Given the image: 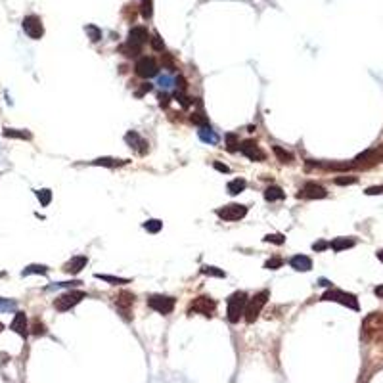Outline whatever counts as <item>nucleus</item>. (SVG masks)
Segmentation results:
<instances>
[{"label": "nucleus", "mask_w": 383, "mask_h": 383, "mask_svg": "<svg viewBox=\"0 0 383 383\" xmlns=\"http://www.w3.org/2000/svg\"><path fill=\"white\" fill-rule=\"evenodd\" d=\"M148 305L159 314H171L175 310V299L169 295H152L148 299Z\"/></svg>", "instance_id": "obj_8"}, {"label": "nucleus", "mask_w": 383, "mask_h": 383, "mask_svg": "<svg viewBox=\"0 0 383 383\" xmlns=\"http://www.w3.org/2000/svg\"><path fill=\"white\" fill-rule=\"evenodd\" d=\"M245 186H247V182H245L243 178H234V180H230L228 182L226 190H228V193H232V195H238V193H241V192L245 190Z\"/></svg>", "instance_id": "obj_24"}, {"label": "nucleus", "mask_w": 383, "mask_h": 383, "mask_svg": "<svg viewBox=\"0 0 383 383\" xmlns=\"http://www.w3.org/2000/svg\"><path fill=\"white\" fill-rule=\"evenodd\" d=\"M263 239H265V241H268V243H276V245H282V243L286 241V236H284V234H268V236H265Z\"/></svg>", "instance_id": "obj_34"}, {"label": "nucleus", "mask_w": 383, "mask_h": 383, "mask_svg": "<svg viewBox=\"0 0 383 383\" xmlns=\"http://www.w3.org/2000/svg\"><path fill=\"white\" fill-rule=\"evenodd\" d=\"M176 100H180V104H182L184 108H188V106H190V98H186L182 92H176Z\"/></svg>", "instance_id": "obj_46"}, {"label": "nucleus", "mask_w": 383, "mask_h": 383, "mask_svg": "<svg viewBox=\"0 0 383 383\" xmlns=\"http://www.w3.org/2000/svg\"><path fill=\"white\" fill-rule=\"evenodd\" d=\"M201 272H203L205 276H213V278H226V272H224V270H221V268H217V267H209V265L201 267Z\"/></svg>", "instance_id": "obj_27"}, {"label": "nucleus", "mask_w": 383, "mask_h": 383, "mask_svg": "<svg viewBox=\"0 0 383 383\" xmlns=\"http://www.w3.org/2000/svg\"><path fill=\"white\" fill-rule=\"evenodd\" d=\"M144 228L148 230L150 234H157L159 230L163 228V223H161V221H157V219H150V221H146V223H144Z\"/></svg>", "instance_id": "obj_31"}, {"label": "nucleus", "mask_w": 383, "mask_h": 383, "mask_svg": "<svg viewBox=\"0 0 383 383\" xmlns=\"http://www.w3.org/2000/svg\"><path fill=\"white\" fill-rule=\"evenodd\" d=\"M148 38H150V33H148L146 27H132L128 31V42L127 44H130L134 48H142L148 42Z\"/></svg>", "instance_id": "obj_11"}, {"label": "nucleus", "mask_w": 383, "mask_h": 383, "mask_svg": "<svg viewBox=\"0 0 383 383\" xmlns=\"http://www.w3.org/2000/svg\"><path fill=\"white\" fill-rule=\"evenodd\" d=\"M46 272H48V268L44 267V265H29V267L23 268L21 276H31V274H46Z\"/></svg>", "instance_id": "obj_28"}, {"label": "nucleus", "mask_w": 383, "mask_h": 383, "mask_svg": "<svg viewBox=\"0 0 383 383\" xmlns=\"http://www.w3.org/2000/svg\"><path fill=\"white\" fill-rule=\"evenodd\" d=\"M226 148H228V152L239 150V140H238V136H236L234 132H228V134H226Z\"/></svg>", "instance_id": "obj_32"}, {"label": "nucleus", "mask_w": 383, "mask_h": 383, "mask_svg": "<svg viewBox=\"0 0 383 383\" xmlns=\"http://www.w3.org/2000/svg\"><path fill=\"white\" fill-rule=\"evenodd\" d=\"M16 310V301L12 299H0V312H10Z\"/></svg>", "instance_id": "obj_37"}, {"label": "nucleus", "mask_w": 383, "mask_h": 383, "mask_svg": "<svg viewBox=\"0 0 383 383\" xmlns=\"http://www.w3.org/2000/svg\"><path fill=\"white\" fill-rule=\"evenodd\" d=\"M125 142H127L130 148H134L140 155H144V153L148 152V142H146L136 130H128V132L125 134Z\"/></svg>", "instance_id": "obj_12"}, {"label": "nucleus", "mask_w": 383, "mask_h": 383, "mask_svg": "<svg viewBox=\"0 0 383 383\" xmlns=\"http://www.w3.org/2000/svg\"><path fill=\"white\" fill-rule=\"evenodd\" d=\"M159 82H161V86H169L171 79H169V77H161V79H159Z\"/></svg>", "instance_id": "obj_51"}, {"label": "nucleus", "mask_w": 383, "mask_h": 383, "mask_svg": "<svg viewBox=\"0 0 383 383\" xmlns=\"http://www.w3.org/2000/svg\"><path fill=\"white\" fill-rule=\"evenodd\" d=\"M84 33L88 35V38H90L92 42H98V40L102 38V31H100L96 25H86V27H84Z\"/></svg>", "instance_id": "obj_30"}, {"label": "nucleus", "mask_w": 383, "mask_h": 383, "mask_svg": "<svg viewBox=\"0 0 383 383\" xmlns=\"http://www.w3.org/2000/svg\"><path fill=\"white\" fill-rule=\"evenodd\" d=\"M320 301H334V303H341V305L349 306V308H352V310H358L360 306H358V301H356V297L352 295V293H345V291H339V289H330V291H326L324 295H322V299Z\"/></svg>", "instance_id": "obj_4"}, {"label": "nucleus", "mask_w": 383, "mask_h": 383, "mask_svg": "<svg viewBox=\"0 0 383 383\" xmlns=\"http://www.w3.org/2000/svg\"><path fill=\"white\" fill-rule=\"evenodd\" d=\"M2 134L6 138H17V140H31L33 138L29 130H17V128H8V127L2 130Z\"/></svg>", "instance_id": "obj_21"}, {"label": "nucleus", "mask_w": 383, "mask_h": 383, "mask_svg": "<svg viewBox=\"0 0 383 383\" xmlns=\"http://www.w3.org/2000/svg\"><path fill=\"white\" fill-rule=\"evenodd\" d=\"M328 245H330V243H326V241H316V243H312V249H314V251H324Z\"/></svg>", "instance_id": "obj_48"}, {"label": "nucleus", "mask_w": 383, "mask_h": 383, "mask_svg": "<svg viewBox=\"0 0 383 383\" xmlns=\"http://www.w3.org/2000/svg\"><path fill=\"white\" fill-rule=\"evenodd\" d=\"M366 195H378V193H383V186H370L364 190Z\"/></svg>", "instance_id": "obj_44"}, {"label": "nucleus", "mask_w": 383, "mask_h": 383, "mask_svg": "<svg viewBox=\"0 0 383 383\" xmlns=\"http://www.w3.org/2000/svg\"><path fill=\"white\" fill-rule=\"evenodd\" d=\"M215 308H217L215 299H211V297H207V295H199V297H195L190 305H188V314H203V316H213Z\"/></svg>", "instance_id": "obj_3"}, {"label": "nucleus", "mask_w": 383, "mask_h": 383, "mask_svg": "<svg viewBox=\"0 0 383 383\" xmlns=\"http://www.w3.org/2000/svg\"><path fill=\"white\" fill-rule=\"evenodd\" d=\"M272 152H274V155L278 157L280 163H291V161H293V155L289 152H286L284 148H280V146H272Z\"/></svg>", "instance_id": "obj_25"}, {"label": "nucleus", "mask_w": 383, "mask_h": 383, "mask_svg": "<svg viewBox=\"0 0 383 383\" xmlns=\"http://www.w3.org/2000/svg\"><path fill=\"white\" fill-rule=\"evenodd\" d=\"M84 297H86V293H84V291H67V293H64V295L56 297V301H54V308H56V310H60V312H65V310H69V308H73L75 305H79Z\"/></svg>", "instance_id": "obj_5"}, {"label": "nucleus", "mask_w": 383, "mask_h": 383, "mask_svg": "<svg viewBox=\"0 0 383 383\" xmlns=\"http://www.w3.org/2000/svg\"><path fill=\"white\" fill-rule=\"evenodd\" d=\"M374 293H376L378 297H382V299H383V286H378V287L374 289Z\"/></svg>", "instance_id": "obj_52"}, {"label": "nucleus", "mask_w": 383, "mask_h": 383, "mask_svg": "<svg viewBox=\"0 0 383 383\" xmlns=\"http://www.w3.org/2000/svg\"><path fill=\"white\" fill-rule=\"evenodd\" d=\"M356 182H358V178H356V176H337V178H335V184H339V186L356 184Z\"/></svg>", "instance_id": "obj_39"}, {"label": "nucleus", "mask_w": 383, "mask_h": 383, "mask_svg": "<svg viewBox=\"0 0 383 383\" xmlns=\"http://www.w3.org/2000/svg\"><path fill=\"white\" fill-rule=\"evenodd\" d=\"M127 163H128V159H113V157H98V159H94V161H92V165H98V167H110V169L119 167V165H127Z\"/></svg>", "instance_id": "obj_19"}, {"label": "nucleus", "mask_w": 383, "mask_h": 383, "mask_svg": "<svg viewBox=\"0 0 383 383\" xmlns=\"http://www.w3.org/2000/svg\"><path fill=\"white\" fill-rule=\"evenodd\" d=\"M10 328H12L16 334H19L21 337H25V335H27V316H25V312H16V316H14L12 324H10Z\"/></svg>", "instance_id": "obj_16"}, {"label": "nucleus", "mask_w": 383, "mask_h": 383, "mask_svg": "<svg viewBox=\"0 0 383 383\" xmlns=\"http://www.w3.org/2000/svg\"><path fill=\"white\" fill-rule=\"evenodd\" d=\"M2 330H4V324H2V322H0V332H2Z\"/></svg>", "instance_id": "obj_56"}, {"label": "nucleus", "mask_w": 383, "mask_h": 383, "mask_svg": "<svg viewBox=\"0 0 383 383\" xmlns=\"http://www.w3.org/2000/svg\"><path fill=\"white\" fill-rule=\"evenodd\" d=\"M284 197H286V193H284V190L280 186H268L265 190V199L267 201H278V199H284Z\"/></svg>", "instance_id": "obj_23"}, {"label": "nucleus", "mask_w": 383, "mask_h": 383, "mask_svg": "<svg viewBox=\"0 0 383 383\" xmlns=\"http://www.w3.org/2000/svg\"><path fill=\"white\" fill-rule=\"evenodd\" d=\"M150 90H152V84H148V82H146V84H142V86H140V90H136V96H138V98H142V96H144L146 92H150Z\"/></svg>", "instance_id": "obj_45"}, {"label": "nucleus", "mask_w": 383, "mask_h": 383, "mask_svg": "<svg viewBox=\"0 0 383 383\" xmlns=\"http://www.w3.org/2000/svg\"><path fill=\"white\" fill-rule=\"evenodd\" d=\"M134 69H136V75L142 77V79H152V77H155L159 73L157 62L153 60L152 56H142V58L136 62Z\"/></svg>", "instance_id": "obj_7"}, {"label": "nucleus", "mask_w": 383, "mask_h": 383, "mask_svg": "<svg viewBox=\"0 0 383 383\" xmlns=\"http://www.w3.org/2000/svg\"><path fill=\"white\" fill-rule=\"evenodd\" d=\"M140 14H142V17H144V19H152V16H153V0H142Z\"/></svg>", "instance_id": "obj_29"}, {"label": "nucleus", "mask_w": 383, "mask_h": 383, "mask_svg": "<svg viewBox=\"0 0 383 383\" xmlns=\"http://www.w3.org/2000/svg\"><path fill=\"white\" fill-rule=\"evenodd\" d=\"M159 106L161 108H167L169 106V96L167 94H159Z\"/></svg>", "instance_id": "obj_49"}, {"label": "nucleus", "mask_w": 383, "mask_h": 383, "mask_svg": "<svg viewBox=\"0 0 383 383\" xmlns=\"http://www.w3.org/2000/svg\"><path fill=\"white\" fill-rule=\"evenodd\" d=\"M376 153H378V157H380V161H383V144H380V146H378V150H376Z\"/></svg>", "instance_id": "obj_53"}, {"label": "nucleus", "mask_w": 383, "mask_h": 383, "mask_svg": "<svg viewBox=\"0 0 383 383\" xmlns=\"http://www.w3.org/2000/svg\"><path fill=\"white\" fill-rule=\"evenodd\" d=\"M239 152L243 153L247 159H251V161H265V157H267V153L257 146L255 140H243L239 144Z\"/></svg>", "instance_id": "obj_10"}, {"label": "nucleus", "mask_w": 383, "mask_h": 383, "mask_svg": "<svg viewBox=\"0 0 383 383\" xmlns=\"http://www.w3.org/2000/svg\"><path fill=\"white\" fill-rule=\"evenodd\" d=\"M215 169H217V171H221V173H230L228 167H226V165H223V163H219V161L215 163Z\"/></svg>", "instance_id": "obj_50"}, {"label": "nucleus", "mask_w": 383, "mask_h": 383, "mask_svg": "<svg viewBox=\"0 0 383 383\" xmlns=\"http://www.w3.org/2000/svg\"><path fill=\"white\" fill-rule=\"evenodd\" d=\"M289 265H291V268H295L297 272H308L312 268V261L306 255H295V257H291Z\"/></svg>", "instance_id": "obj_18"}, {"label": "nucleus", "mask_w": 383, "mask_h": 383, "mask_svg": "<svg viewBox=\"0 0 383 383\" xmlns=\"http://www.w3.org/2000/svg\"><path fill=\"white\" fill-rule=\"evenodd\" d=\"M98 280H104V282H110L112 286H121V284H128L127 278H117V276H110V274H94Z\"/></svg>", "instance_id": "obj_26"}, {"label": "nucleus", "mask_w": 383, "mask_h": 383, "mask_svg": "<svg viewBox=\"0 0 383 383\" xmlns=\"http://www.w3.org/2000/svg\"><path fill=\"white\" fill-rule=\"evenodd\" d=\"M217 215L223 219V221H239L247 215V207L245 205H239V203H228L224 207H219L217 209Z\"/></svg>", "instance_id": "obj_6"}, {"label": "nucleus", "mask_w": 383, "mask_h": 383, "mask_svg": "<svg viewBox=\"0 0 383 383\" xmlns=\"http://www.w3.org/2000/svg\"><path fill=\"white\" fill-rule=\"evenodd\" d=\"M268 297H270V291H268V289H263V291L255 293V295L247 301L245 310H243V316H245V322H247V324H253V322L259 318L263 306L267 305Z\"/></svg>", "instance_id": "obj_1"}, {"label": "nucleus", "mask_w": 383, "mask_h": 383, "mask_svg": "<svg viewBox=\"0 0 383 383\" xmlns=\"http://www.w3.org/2000/svg\"><path fill=\"white\" fill-rule=\"evenodd\" d=\"M163 67H167L169 71L175 69V62H173V58H171L169 54H163Z\"/></svg>", "instance_id": "obj_43"}, {"label": "nucleus", "mask_w": 383, "mask_h": 383, "mask_svg": "<svg viewBox=\"0 0 383 383\" xmlns=\"http://www.w3.org/2000/svg\"><path fill=\"white\" fill-rule=\"evenodd\" d=\"M31 332H33V335H44V334H46V326H44L42 322L35 320V322H33V330H31Z\"/></svg>", "instance_id": "obj_41"}, {"label": "nucleus", "mask_w": 383, "mask_h": 383, "mask_svg": "<svg viewBox=\"0 0 383 383\" xmlns=\"http://www.w3.org/2000/svg\"><path fill=\"white\" fill-rule=\"evenodd\" d=\"M152 46H153V50H157V52H163L165 50V44H163V38L159 37V35H153L152 38Z\"/></svg>", "instance_id": "obj_40"}, {"label": "nucleus", "mask_w": 383, "mask_h": 383, "mask_svg": "<svg viewBox=\"0 0 383 383\" xmlns=\"http://www.w3.org/2000/svg\"><path fill=\"white\" fill-rule=\"evenodd\" d=\"M247 305V295L243 291H236L228 297V320L232 324L239 322V318L243 316V310Z\"/></svg>", "instance_id": "obj_2"}, {"label": "nucleus", "mask_w": 383, "mask_h": 383, "mask_svg": "<svg viewBox=\"0 0 383 383\" xmlns=\"http://www.w3.org/2000/svg\"><path fill=\"white\" fill-rule=\"evenodd\" d=\"M299 195H303L306 199H322V197L328 195V192H326L324 186H320V184H316V182H306Z\"/></svg>", "instance_id": "obj_13"}, {"label": "nucleus", "mask_w": 383, "mask_h": 383, "mask_svg": "<svg viewBox=\"0 0 383 383\" xmlns=\"http://www.w3.org/2000/svg\"><path fill=\"white\" fill-rule=\"evenodd\" d=\"M23 31L27 33V37L33 38V40H38V38L44 35V27H42V21L38 16H27L23 17Z\"/></svg>", "instance_id": "obj_9"}, {"label": "nucleus", "mask_w": 383, "mask_h": 383, "mask_svg": "<svg viewBox=\"0 0 383 383\" xmlns=\"http://www.w3.org/2000/svg\"><path fill=\"white\" fill-rule=\"evenodd\" d=\"M322 167L334 169V171H347V169L352 167V163H322Z\"/></svg>", "instance_id": "obj_35"}, {"label": "nucleus", "mask_w": 383, "mask_h": 383, "mask_svg": "<svg viewBox=\"0 0 383 383\" xmlns=\"http://www.w3.org/2000/svg\"><path fill=\"white\" fill-rule=\"evenodd\" d=\"M192 123H195V125H199V127H207L209 125V119L205 117L203 113H192Z\"/></svg>", "instance_id": "obj_36"}, {"label": "nucleus", "mask_w": 383, "mask_h": 383, "mask_svg": "<svg viewBox=\"0 0 383 383\" xmlns=\"http://www.w3.org/2000/svg\"><path fill=\"white\" fill-rule=\"evenodd\" d=\"M282 265H284V261L280 257H272V259H268L267 263H265V268L267 270H276V268H280Z\"/></svg>", "instance_id": "obj_38"}, {"label": "nucleus", "mask_w": 383, "mask_h": 383, "mask_svg": "<svg viewBox=\"0 0 383 383\" xmlns=\"http://www.w3.org/2000/svg\"><path fill=\"white\" fill-rule=\"evenodd\" d=\"M86 263H88V259H86L84 255H79V257H73L69 263H65L64 270H65L67 274H79L82 268L86 267Z\"/></svg>", "instance_id": "obj_17"}, {"label": "nucleus", "mask_w": 383, "mask_h": 383, "mask_svg": "<svg viewBox=\"0 0 383 383\" xmlns=\"http://www.w3.org/2000/svg\"><path fill=\"white\" fill-rule=\"evenodd\" d=\"M354 239L352 238H335V239H332L330 241V247L334 249V251H343V249H349V247H354Z\"/></svg>", "instance_id": "obj_20"}, {"label": "nucleus", "mask_w": 383, "mask_h": 383, "mask_svg": "<svg viewBox=\"0 0 383 383\" xmlns=\"http://www.w3.org/2000/svg\"><path fill=\"white\" fill-rule=\"evenodd\" d=\"M121 52L125 56H136V54H140V48H134L130 44H125V46H121Z\"/></svg>", "instance_id": "obj_42"}, {"label": "nucleus", "mask_w": 383, "mask_h": 383, "mask_svg": "<svg viewBox=\"0 0 383 383\" xmlns=\"http://www.w3.org/2000/svg\"><path fill=\"white\" fill-rule=\"evenodd\" d=\"M378 259H380V261L383 263V249H380V251H378Z\"/></svg>", "instance_id": "obj_54"}, {"label": "nucleus", "mask_w": 383, "mask_h": 383, "mask_svg": "<svg viewBox=\"0 0 383 383\" xmlns=\"http://www.w3.org/2000/svg\"><path fill=\"white\" fill-rule=\"evenodd\" d=\"M197 134H199V138H201L203 142H207V144H217V142H219V136L215 134V130H211L209 125H207V127H199Z\"/></svg>", "instance_id": "obj_22"}, {"label": "nucleus", "mask_w": 383, "mask_h": 383, "mask_svg": "<svg viewBox=\"0 0 383 383\" xmlns=\"http://www.w3.org/2000/svg\"><path fill=\"white\" fill-rule=\"evenodd\" d=\"M132 303H134V293L130 291H121L117 295V308L125 314V318H128V312L132 308Z\"/></svg>", "instance_id": "obj_15"}, {"label": "nucleus", "mask_w": 383, "mask_h": 383, "mask_svg": "<svg viewBox=\"0 0 383 383\" xmlns=\"http://www.w3.org/2000/svg\"><path fill=\"white\" fill-rule=\"evenodd\" d=\"M176 86L180 88V92H184V90H186V86H188V84H186V79H184L182 75L176 77Z\"/></svg>", "instance_id": "obj_47"}, {"label": "nucleus", "mask_w": 383, "mask_h": 383, "mask_svg": "<svg viewBox=\"0 0 383 383\" xmlns=\"http://www.w3.org/2000/svg\"><path fill=\"white\" fill-rule=\"evenodd\" d=\"M378 161H380V157H378L376 150H368V152H362L360 155H356V159H354L352 165L362 167V169H368V167H374Z\"/></svg>", "instance_id": "obj_14"}, {"label": "nucleus", "mask_w": 383, "mask_h": 383, "mask_svg": "<svg viewBox=\"0 0 383 383\" xmlns=\"http://www.w3.org/2000/svg\"><path fill=\"white\" fill-rule=\"evenodd\" d=\"M320 284H322V286H330V282H328V280H324V278H320Z\"/></svg>", "instance_id": "obj_55"}, {"label": "nucleus", "mask_w": 383, "mask_h": 383, "mask_svg": "<svg viewBox=\"0 0 383 383\" xmlns=\"http://www.w3.org/2000/svg\"><path fill=\"white\" fill-rule=\"evenodd\" d=\"M37 197H38V201H40V205H42V207H46V205L52 201V192L48 190V188H44V190H38L37 192Z\"/></svg>", "instance_id": "obj_33"}]
</instances>
